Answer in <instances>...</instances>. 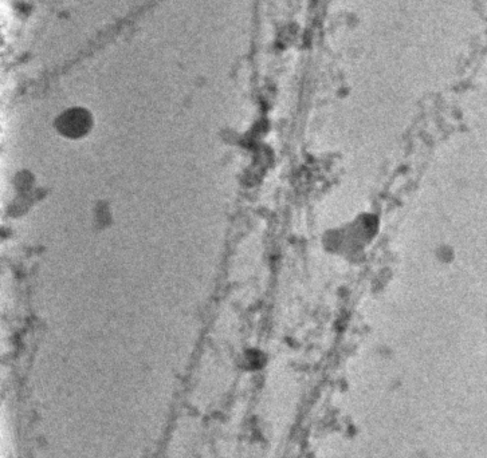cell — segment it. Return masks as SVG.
Here are the masks:
<instances>
[{"mask_svg": "<svg viewBox=\"0 0 487 458\" xmlns=\"http://www.w3.org/2000/svg\"><path fill=\"white\" fill-rule=\"evenodd\" d=\"M90 129L92 116L83 109H70L56 120V130L68 138H81L86 135Z\"/></svg>", "mask_w": 487, "mask_h": 458, "instance_id": "6da1fadb", "label": "cell"}]
</instances>
